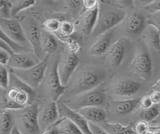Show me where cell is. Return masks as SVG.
I'll return each mask as SVG.
<instances>
[{"instance_id":"cell-2","label":"cell","mask_w":160,"mask_h":134,"mask_svg":"<svg viewBox=\"0 0 160 134\" xmlns=\"http://www.w3.org/2000/svg\"><path fill=\"white\" fill-rule=\"evenodd\" d=\"M125 17H126V13L123 9L108 5V4L105 5L100 4L97 23L92 32V35L97 37L101 34L111 31L115 26L124 21Z\"/></svg>"},{"instance_id":"cell-35","label":"cell","mask_w":160,"mask_h":134,"mask_svg":"<svg viewBox=\"0 0 160 134\" xmlns=\"http://www.w3.org/2000/svg\"><path fill=\"white\" fill-rule=\"evenodd\" d=\"M12 54L9 51L5 50L3 48H0V64L3 66H8V63L10 61Z\"/></svg>"},{"instance_id":"cell-33","label":"cell","mask_w":160,"mask_h":134,"mask_svg":"<svg viewBox=\"0 0 160 134\" xmlns=\"http://www.w3.org/2000/svg\"><path fill=\"white\" fill-rule=\"evenodd\" d=\"M134 130L137 134H148L152 130V126L148 122H145L143 120L137 122L135 124Z\"/></svg>"},{"instance_id":"cell-7","label":"cell","mask_w":160,"mask_h":134,"mask_svg":"<svg viewBox=\"0 0 160 134\" xmlns=\"http://www.w3.org/2000/svg\"><path fill=\"white\" fill-rule=\"evenodd\" d=\"M130 71L139 78L147 80L152 73V60L147 49L143 45H139L135 49L134 55L129 64Z\"/></svg>"},{"instance_id":"cell-15","label":"cell","mask_w":160,"mask_h":134,"mask_svg":"<svg viewBox=\"0 0 160 134\" xmlns=\"http://www.w3.org/2000/svg\"><path fill=\"white\" fill-rule=\"evenodd\" d=\"M125 49H126V40L125 39H118L112 43L107 53L105 54L107 65L110 68L116 69L122 63L125 56Z\"/></svg>"},{"instance_id":"cell-20","label":"cell","mask_w":160,"mask_h":134,"mask_svg":"<svg viewBox=\"0 0 160 134\" xmlns=\"http://www.w3.org/2000/svg\"><path fill=\"white\" fill-rule=\"evenodd\" d=\"M78 112L86 119L89 123H104L106 122L107 113L103 107H86L80 109Z\"/></svg>"},{"instance_id":"cell-9","label":"cell","mask_w":160,"mask_h":134,"mask_svg":"<svg viewBox=\"0 0 160 134\" xmlns=\"http://www.w3.org/2000/svg\"><path fill=\"white\" fill-rule=\"evenodd\" d=\"M0 30L1 34L6 36L11 41L26 47L29 45V42L25 35L22 24L14 18L1 19L0 18ZM30 46V45H29Z\"/></svg>"},{"instance_id":"cell-41","label":"cell","mask_w":160,"mask_h":134,"mask_svg":"<svg viewBox=\"0 0 160 134\" xmlns=\"http://www.w3.org/2000/svg\"><path fill=\"white\" fill-rule=\"evenodd\" d=\"M41 134H57V133H56V130H55L54 126L52 125L51 127H49L48 129H46V130L42 131Z\"/></svg>"},{"instance_id":"cell-14","label":"cell","mask_w":160,"mask_h":134,"mask_svg":"<svg viewBox=\"0 0 160 134\" xmlns=\"http://www.w3.org/2000/svg\"><path fill=\"white\" fill-rule=\"evenodd\" d=\"M58 109L60 117L67 118L69 120H71L82 131L83 134H92L91 130H90V123L78 111L73 110L64 102L58 103Z\"/></svg>"},{"instance_id":"cell-28","label":"cell","mask_w":160,"mask_h":134,"mask_svg":"<svg viewBox=\"0 0 160 134\" xmlns=\"http://www.w3.org/2000/svg\"><path fill=\"white\" fill-rule=\"evenodd\" d=\"M159 113H160V108L156 105H154L148 109H142L141 112H140V117H141V120L145 122L152 123L158 117Z\"/></svg>"},{"instance_id":"cell-36","label":"cell","mask_w":160,"mask_h":134,"mask_svg":"<svg viewBox=\"0 0 160 134\" xmlns=\"http://www.w3.org/2000/svg\"><path fill=\"white\" fill-rule=\"evenodd\" d=\"M154 106V104L151 100V97H150L149 94L147 95H144L143 97L140 98V102H139V107L142 109H148L150 107Z\"/></svg>"},{"instance_id":"cell-21","label":"cell","mask_w":160,"mask_h":134,"mask_svg":"<svg viewBox=\"0 0 160 134\" xmlns=\"http://www.w3.org/2000/svg\"><path fill=\"white\" fill-rule=\"evenodd\" d=\"M140 98H131V99H120L111 102V107L119 115H125L132 112L135 108L139 107Z\"/></svg>"},{"instance_id":"cell-44","label":"cell","mask_w":160,"mask_h":134,"mask_svg":"<svg viewBox=\"0 0 160 134\" xmlns=\"http://www.w3.org/2000/svg\"><path fill=\"white\" fill-rule=\"evenodd\" d=\"M153 134H160V127H153Z\"/></svg>"},{"instance_id":"cell-6","label":"cell","mask_w":160,"mask_h":134,"mask_svg":"<svg viewBox=\"0 0 160 134\" xmlns=\"http://www.w3.org/2000/svg\"><path fill=\"white\" fill-rule=\"evenodd\" d=\"M64 103L76 111L86 107H102L106 103V95L101 89L96 88L78 95H74L69 101Z\"/></svg>"},{"instance_id":"cell-31","label":"cell","mask_w":160,"mask_h":134,"mask_svg":"<svg viewBox=\"0 0 160 134\" xmlns=\"http://www.w3.org/2000/svg\"><path fill=\"white\" fill-rule=\"evenodd\" d=\"M11 1H6V0H1L0 1V18L1 19H8L11 18Z\"/></svg>"},{"instance_id":"cell-18","label":"cell","mask_w":160,"mask_h":134,"mask_svg":"<svg viewBox=\"0 0 160 134\" xmlns=\"http://www.w3.org/2000/svg\"><path fill=\"white\" fill-rule=\"evenodd\" d=\"M39 62L40 60H38V57L35 56V54L28 52L15 53L10 58L7 67H10L12 70H24L35 66Z\"/></svg>"},{"instance_id":"cell-34","label":"cell","mask_w":160,"mask_h":134,"mask_svg":"<svg viewBox=\"0 0 160 134\" xmlns=\"http://www.w3.org/2000/svg\"><path fill=\"white\" fill-rule=\"evenodd\" d=\"M144 9L147 12H149L150 14H156V13H160V0H151L146 7H144Z\"/></svg>"},{"instance_id":"cell-10","label":"cell","mask_w":160,"mask_h":134,"mask_svg":"<svg viewBox=\"0 0 160 134\" xmlns=\"http://www.w3.org/2000/svg\"><path fill=\"white\" fill-rule=\"evenodd\" d=\"M79 64V56L77 52L67 49L66 52L62 53L58 60V74L64 86H66L74 72L77 70Z\"/></svg>"},{"instance_id":"cell-1","label":"cell","mask_w":160,"mask_h":134,"mask_svg":"<svg viewBox=\"0 0 160 134\" xmlns=\"http://www.w3.org/2000/svg\"><path fill=\"white\" fill-rule=\"evenodd\" d=\"M106 77L103 69L94 66H82L74 72L68 82V90L72 95H78L96 89Z\"/></svg>"},{"instance_id":"cell-17","label":"cell","mask_w":160,"mask_h":134,"mask_svg":"<svg viewBox=\"0 0 160 134\" xmlns=\"http://www.w3.org/2000/svg\"><path fill=\"white\" fill-rule=\"evenodd\" d=\"M145 23H146V19L140 13H131L125 17L123 21L124 31L127 35L132 37L138 36L140 34H142L144 29L146 28Z\"/></svg>"},{"instance_id":"cell-42","label":"cell","mask_w":160,"mask_h":134,"mask_svg":"<svg viewBox=\"0 0 160 134\" xmlns=\"http://www.w3.org/2000/svg\"><path fill=\"white\" fill-rule=\"evenodd\" d=\"M151 91H160V78L153 84L151 88Z\"/></svg>"},{"instance_id":"cell-27","label":"cell","mask_w":160,"mask_h":134,"mask_svg":"<svg viewBox=\"0 0 160 134\" xmlns=\"http://www.w3.org/2000/svg\"><path fill=\"white\" fill-rule=\"evenodd\" d=\"M11 17H14L23 10L32 7L36 1L35 0H16V1H11Z\"/></svg>"},{"instance_id":"cell-23","label":"cell","mask_w":160,"mask_h":134,"mask_svg":"<svg viewBox=\"0 0 160 134\" xmlns=\"http://www.w3.org/2000/svg\"><path fill=\"white\" fill-rule=\"evenodd\" d=\"M53 126L57 134H83L82 131L67 118L60 117Z\"/></svg>"},{"instance_id":"cell-13","label":"cell","mask_w":160,"mask_h":134,"mask_svg":"<svg viewBox=\"0 0 160 134\" xmlns=\"http://www.w3.org/2000/svg\"><path fill=\"white\" fill-rule=\"evenodd\" d=\"M140 87L141 84L132 79H118L111 84L110 91L121 99H131L140 90Z\"/></svg>"},{"instance_id":"cell-22","label":"cell","mask_w":160,"mask_h":134,"mask_svg":"<svg viewBox=\"0 0 160 134\" xmlns=\"http://www.w3.org/2000/svg\"><path fill=\"white\" fill-rule=\"evenodd\" d=\"M143 40L147 46L151 47L155 51H160V33L152 25H148L142 33Z\"/></svg>"},{"instance_id":"cell-43","label":"cell","mask_w":160,"mask_h":134,"mask_svg":"<svg viewBox=\"0 0 160 134\" xmlns=\"http://www.w3.org/2000/svg\"><path fill=\"white\" fill-rule=\"evenodd\" d=\"M152 124L153 125H151V126H153V127H160V113H159L158 117L152 122Z\"/></svg>"},{"instance_id":"cell-11","label":"cell","mask_w":160,"mask_h":134,"mask_svg":"<svg viewBox=\"0 0 160 134\" xmlns=\"http://www.w3.org/2000/svg\"><path fill=\"white\" fill-rule=\"evenodd\" d=\"M38 119L41 132L54 125L60 119L58 102L47 100L40 104L38 106Z\"/></svg>"},{"instance_id":"cell-25","label":"cell","mask_w":160,"mask_h":134,"mask_svg":"<svg viewBox=\"0 0 160 134\" xmlns=\"http://www.w3.org/2000/svg\"><path fill=\"white\" fill-rule=\"evenodd\" d=\"M109 134H137L135 130L128 125L116 122H104L101 125Z\"/></svg>"},{"instance_id":"cell-24","label":"cell","mask_w":160,"mask_h":134,"mask_svg":"<svg viewBox=\"0 0 160 134\" xmlns=\"http://www.w3.org/2000/svg\"><path fill=\"white\" fill-rule=\"evenodd\" d=\"M15 120L12 111L2 110L1 117H0V134H11Z\"/></svg>"},{"instance_id":"cell-8","label":"cell","mask_w":160,"mask_h":134,"mask_svg":"<svg viewBox=\"0 0 160 134\" xmlns=\"http://www.w3.org/2000/svg\"><path fill=\"white\" fill-rule=\"evenodd\" d=\"M49 55H46L44 59L40 60L38 64L31 68L24 69V70H12V72L19 79H21L25 84H27L29 87L34 89L37 88L43 82L45 74L47 71Z\"/></svg>"},{"instance_id":"cell-3","label":"cell","mask_w":160,"mask_h":134,"mask_svg":"<svg viewBox=\"0 0 160 134\" xmlns=\"http://www.w3.org/2000/svg\"><path fill=\"white\" fill-rule=\"evenodd\" d=\"M15 126L21 134H41L38 119V105L31 104L21 110L13 111Z\"/></svg>"},{"instance_id":"cell-19","label":"cell","mask_w":160,"mask_h":134,"mask_svg":"<svg viewBox=\"0 0 160 134\" xmlns=\"http://www.w3.org/2000/svg\"><path fill=\"white\" fill-rule=\"evenodd\" d=\"M113 30L108 31L96 37L95 41L90 45L88 53L92 56H100L106 54L110 46L112 45Z\"/></svg>"},{"instance_id":"cell-30","label":"cell","mask_w":160,"mask_h":134,"mask_svg":"<svg viewBox=\"0 0 160 134\" xmlns=\"http://www.w3.org/2000/svg\"><path fill=\"white\" fill-rule=\"evenodd\" d=\"M10 79H11V73H10L7 66H0V85L2 89H8L10 86Z\"/></svg>"},{"instance_id":"cell-26","label":"cell","mask_w":160,"mask_h":134,"mask_svg":"<svg viewBox=\"0 0 160 134\" xmlns=\"http://www.w3.org/2000/svg\"><path fill=\"white\" fill-rule=\"evenodd\" d=\"M41 47H42V52H45L48 54H51L56 51L58 48V41L57 38L55 37L53 34L49 33L47 31L42 32V37H41Z\"/></svg>"},{"instance_id":"cell-32","label":"cell","mask_w":160,"mask_h":134,"mask_svg":"<svg viewBox=\"0 0 160 134\" xmlns=\"http://www.w3.org/2000/svg\"><path fill=\"white\" fill-rule=\"evenodd\" d=\"M75 31V25L70 21L64 20L62 21L61 24V28H60V31L58 32L61 36L64 37H70L74 33Z\"/></svg>"},{"instance_id":"cell-29","label":"cell","mask_w":160,"mask_h":134,"mask_svg":"<svg viewBox=\"0 0 160 134\" xmlns=\"http://www.w3.org/2000/svg\"><path fill=\"white\" fill-rule=\"evenodd\" d=\"M62 21H60L57 18H50L45 20L43 23V27L45 28V30L49 33H58L61 28Z\"/></svg>"},{"instance_id":"cell-16","label":"cell","mask_w":160,"mask_h":134,"mask_svg":"<svg viewBox=\"0 0 160 134\" xmlns=\"http://www.w3.org/2000/svg\"><path fill=\"white\" fill-rule=\"evenodd\" d=\"M99 15V7L91 9V10H84L80 14L77 20V28L83 35L92 34L95 26H96L97 19Z\"/></svg>"},{"instance_id":"cell-38","label":"cell","mask_w":160,"mask_h":134,"mask_svg":"<svg viewBox=\"0 0 160 134\" xmlns=\"http://www.w3.org/2000/svg\"><path fill=\"white\" fill-rule=\"evenodd\" d=\"M82 5L85 8V10H91V9L99 7V1L96 0H84L82 1Z\"/></svg>"},{"instance_id":"cell-5","label":"cell","mask_w":160,"mask_h":134,"mask_svg":"<svg viewBox=\"0 0 160 134\" xmlns=\"http://www.w3.org/2000/svg\"><path fill=\"white\" fill-rule=\"evenodd\" d=\"M44 89L49 98V100L57 102L59 98L63 95L65 91V87L61 82V79L58 74V61L49 60L47 71L45 74L44 80Z\"/></svg>"},{"instance_id":"cell-12","label":"cell","mask_w":160,"mask_h":134,"mask_svg":"<svg viewBox=\"0 0 160 134\" xmlns=\"http://www.w3.org/2000/svg\"><path fill=\"white\" fill-rule=\"evenodd\" d=\"M22 26L24 29L25 35H26V38L29 42V45L31 47V50L33 51V54H35V56H37L39 58L40 54L42 52V47H41L42 32L40 30L38 23L34 18L28 17L24 20Z\"/></svg>"},{"instance_id":"cell-45","label":"cell","mask_w":160,"mask_h":134,"mask_svg":"<svg viewBox=\"0 0 160 134\" xmlns=\"http://www.w3.org/2000/svg\"><path fill=\"white\" fill-rule=\"evenodd\" d=\"M11 134H21V132H20V131L18 130V129H17V127L15 126V127L13 128V130H12Z\"/></svg>"},{"instance_id":"cell-40","label":"cell","mask_w":160,"mask_h":134,"mask_svg":"<svg viewBox=\"0 0 160 134\" xmlns=\"http://www.w3.org/2000/svg\"><path fill=\"white\" fill-rule=\"evenodd\" d=\"M149 95L151 97V100L154 105L158 106L160 104V91H151L149 93Z\"/></svg>"},{"instance_id":"cell-39","label":"cell","mask_w":160,"mask_h":134,"mask_svg":"<svg viewBox=\"0 0 160 134\" xmlns=\"http://www.w3.org/2000/svg\"><path fill=\"white\" fill-rule=\"evenodd\" d=\"M90 130L92 134H109L105 129L99 124L90 123Z\"/></svg>"},{"instance_id":"cell-4","label":"cell","mask_w":160,"mask_h":134,"mask_svg":"<svg viewBox=\"0 0 160 134\" xmlns=\"http://www.w3.org/2000/svg\"><path fill=\"white\" fill-rule=\"evenodd\" d=\"M6 97L9 100L16 103L20 107L25 108L31 105V100L34 96L33 89L25 84L21 79H19L15 74L11 73L10 86L7 89Z\"/></svg>"},{"instance_id":"cell-37","label":"cell","mask_w":160,"mask_h":134,"mask_svg":"<svg viewBox=\"0 0 160 134\" xmlns=\"http://www.w3.org/2000/svg\"><path fill=\"white\" fill-rule=\"evenodd\" d=\"M148 23L149 25H152L153 27L156 28L160 33V13L150 15L148 18Z\"/></svg>"}]
</instances>
